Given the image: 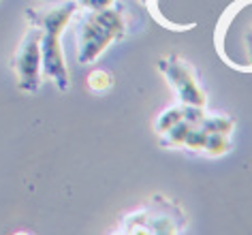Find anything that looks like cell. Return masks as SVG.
I'll return each instance as SVG.
<instances>
[{"label": "cell", "instance_id": "cell-1", "mask_svg": "<svg viewBox=\"0 0 252 235\" xmlns=\"http://www.w3.org/2000/svg\"><path fill=\"white\" fill-rule=\"evenodd\" d=\"M75 11V2H66L60 4L52 11H47L41 17V60H43V68L45 73L58 84L60 90L68 88V77H66V67L62 60V47H60V33L64 30L66 22L71 20Z\"/></svg>", "mask_w": 252, "mask_h": 235}, {"label": "cell", "instance_id": "cell-2", "mask_svg": "<svg viewBox=\"0 0 252 235\" xmlns=\"http://www.w3.org/2000/svg\"><path fill=\"white\" fill-rule=\"evenodd\" d=\"M122 34V20L116 11L94 13L81 22L79 30V62H92L109 45L111 39Z\"/></svg>", "mask_w": 252, "mask_h": 235}, {"label": "cell", "instance_id": "cell-3", "mask_svg": "<svg viewBox=\"0 0 252 235\" xmlns=\"http://www.w3.org/2000/svg\"><path fill=\"white\" fill-rule=\"evenodd\" d=\"M41 30L30 28L20 43L15 52V73H17V86L26 94H32L39 90L41 84Z\"/></svg>", "mask_w": 252, "mask_h": 235}, {"label": "cell", "instance_id": "cell-4", "mask_svg": "<svg viewBox=\"0 0 252 235\" xmlns=\"http://www.w3.org/2000/svg\"><path fill=\"white\" fill-rule=\"evenodd\" d=\"M167 77L171 79L175 86H178L182 99H184L186 103H190L194 107H201V105L205 103L203 94L199 92V88H197V84H194V79L190 77L188 68L182 65V62L171 60V67H169V71H167Z\"/></svg>", "mask_w": 252, "mask_h": 235}, {"label": "cell", "instance_id": "cell-5", "mask_svg": "<svg viewBox=\"0 0 252 235\" xmlns=\"http://www.w3.org/2000/svg\"><path fill=\"white\" fill-rule=\"evenodd\" d=\"M226 148H229V141H226V137L222 133H207V139H205V145H203V150L207 154L220 156L222 152H226Z\"/></svg>", "mask_w": 252, "mask_h": 235}, {"label": "cell", "instance_id": "cell-6", "mask_svg": "<svg viewBox=\"0 0 252 235\" xmlns=\"http://www.w3.org/2000/svg\"><path fill=\"white\" fill-rule=\"evenodd\" d=\"M199 126L203 129L205 133H222V135H226L231 129H233V122L226 118H212V120H201Z\"/></svg>", "mask_w": 252, "mask_h": 235}, {"label": "cell", "instance_id": "cell-7", "mask_svg": "<svg viewBox=\"0 0 252 235\" xmlns=\"http://www.w3.org/2000/svg\"><path fill=\"white\" fill-rule=\"evenodd\" d=\"M180 120H184V109H169L158 118V126L156 129H158V133H165L173 124H178Z\"/></svg>", "mask_w": 252, "mask_h": 235}, {"label": "cell", "instance_id": "cell-8", "mask_svg": "<svg viewBox=\"0 0 252 235\" xmlns=\"http://www.w3.org/2000/svg\"><path fill=\"white\" fill-rule=\"evenodd\" d=\"M88 84H90L92 90L103 92V90H107V88L111 86V79H109V75H107V73H103V71H96V73H92V75H90V79H88Z\"/></svg>", "mask_w": 252, "mask_h": 235}]
</instances>
